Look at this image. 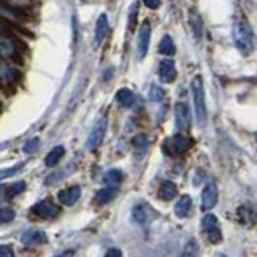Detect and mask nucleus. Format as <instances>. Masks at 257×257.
Listing matches in <instances>:
<instances>
[{"mask_svg": "<svg viewBox=\"0 0 257 257\" xmlns=\"http://www.w3.org/2000/svg\"><path fill=\"white\" fill-rule=\"evenodd\" d=\"M116 100H118V104L123 107H131L135 102V94L131 89H128V87H121V89H118V92H116Z\"/></svg>", "mask_w": 257, "mask_h": 257, "instance_id": "aec40b11", "label": "nucleus"}, {"mask_svg": "<svg viewBox=\"0 0 257 257\" xmlns=\"http://www.w3.org/2000/svg\"><path fill=\"white\" fill-rule=\"evenodd\" d=\"M79 196H81V188L71 186L68 189L60 191V193H58V199H60V202L65 205H75L76 201L79 199Z\"/></svg>", "mask_w": 257, "mask_h": 257, "instance_id": "2eb2a0df", "label": "nucleus"}, {"mask_svg": "<svg viewBox=\"0 0 257 257\" xmlns=\"http://www.w3.org/2000/svg\"><path fill=\"white\" fill-rule=\"evenodd\" d=\"M218 201V189L215 183H209L207 186L204 188L202 196H201V207L202 210H209L212 209Z\"/></svg>", "mask_w": 257, "mask_h": 257, "instance_id": "6e6552de", "label": "nucleus"}, {"mask_svg": "<svg viewBox=\"0 0 257 257\" xmlns=\"http://www.w3.org/2000/svg\"><path fill=\"white\" fill-rule=\"evenodd\" d=\"M191 91H193V100H194V113L197 123L204 126L207 121V105H205V92H204V83L202 78L197 75L193 83H191Z\"/></svg>", "mask_w": 257, "mask_h": 257, "instance_id": "f03ea898", "label": "nucleus"}, {"mask_svg": "<svg viewBox=\"0 0 257 257\" xmlns=\"http://www.w3.org/2000/svg\"><path fill=\"white\" fill-rule=\"evenodd\" d=\"M191 207H193V201L188 194H183L175 204V215L180 218H186L191 214Z\"/></svg>", "mask_w": 257, "mask_h": 257, "instance_id": "dca6fc26", "label": "nucleus"}, {"mask_svg": "<svg viewBox=\"0 0 257 257\" xmlns=\"http://www.w3.org/2000/svg\"><path fill=\"white\" fill-rule=\"evenodd\" d=\"M105 131H107V118H100L97 123H95V126L92 128L89 138H87V149L89 151H95L102 144L104 141V136H105Z\"/></svg>", "mask_w": 257, "mask_h": 257, "instance_id": "39448f33", "label": "nucleus"}, {"mask_svg": "<svg viewBox=\"0 0 257 257\" xmlns=\"http://www.w3.org/2000/svg\"><path fill=\"white\" fill-rule=\"evenodd\" d=\"M58 212H60V209L50 201H41L33 207V214L39 218H54L58 215Z\"/></svg>", "mask_w": 257, "mask_h": 257, "instance_id": "1a4fd4ad", "label": "nucleus"}, {"mask_svg": "<svg viewBox=\"0 0 257 257\" xmlns=\"http://www.w3.org/2000/svg\"><path fill=\"white\" fill-rule=\"evenodd\" d=\"M38 144H39V139L38 138H34V139H31L26 146H25V152L26 154H31V152H34L36 149H38Z\"/></svg>", "mask_w": 257, "mask_h": 257, "instance_id": "473e14b6", "label": "nucleus"}, {"mask_svg": "<svg viewBox=\"0 0 257 257\" xmlns=\"http://www.w3.org/2000/svg\"><path fill=\"white\" fill-rule=\"evenodd\" d=\"M121 181V172L113 168V170H108L105 175H104V183L105 186H112V188H116L120 185Z\"/></svg>", "mask_w": 257, "mask_h": 257, "instance_id": "393cba45", "label": "nucleus"}, {"mask_svg": "<svg viewBox=\"0 0 257 257\" xmlns=\"http://www.w3.org/2000/svg\"><path fill=\"white\" fill-rule=\"evenodd\" d=\"M159 52L162 55H167V57L175 55L176 47H175L173 39L170 38V36H164L162 38V41H160V44H159Z\"/></svg>", "mask_w": 257, "mask_h": 257, "instance_id": "4be33fe9", "label": "nucleus"}, {"mask_svg": "<svg viewBox=\"0 0 257 257\" xmlns=\"http://www.w3.org/2000/svg\"><path fill=\"white\" fill-rule=\"evenodd\" d=\"M63 154H65V148L63 146H55V148L50 151L47 154V157H46V165L47 167H54L58 164V160H60L63 157Z\"/></svg>", "mask_w": 257, "mask_h": 257, "instance_id": "b1692460", "label": "nucleus"}, {"mask_svg": "<svg viewBox=\"0 0 257 257\" xmlns=\"http://www.w3.org/2000/svg\"><path fill=\"white\" fill-rule=\"evenodd\" d=\"M191 148V139L186 138L185 135H175L172 138H168L165 141L164 151L168 154V156H181L183 152H186Z\"/></svg>", "mask_w": 257, "mask_h": 257, "instance_id": "7ed1b4c3", "label": "nucleus"}, {"mask_svg": "<svg viewBox=\"0 0 257 257\" xmlns=\"http://www.w3.org/2000/svg\"><path fill=\"white\" fill-rule=\"evenodd\" d=\"M0 18L9 20V21H18L23 18V13L18 9H12V7L7 5V2L0 0Z\"/></svg>", "mask_w": 257, "mask_h": 257, "instance_id": "f3484780", "label": "nucleus"}, {"mask_svg": "<svg viewBox=\"0 0 257 257\" xmlns=\"http://www.w3.org/2000/svg\"><path fill=\"white\" fill-rule=\"evenodd\" d=\"M238 217L241 220V223H254V220H255V214H254V210L251 207H246V205H243V207H239L238 209Z\"/></svg>", "mask_w": 257, "mask_h": 257, "instance_id": "a878e982", "label": "nucleus"}, {"mask_svg": "<svg viewBox=\"0 0 257 257\" xmlns=\"http://www.w3.org/2000/svg\"><path fill=\"white\" fill-rule=\"evenodd\" d=\"M189 25H191V28H193L194 38L201 39V36H202V20H201V15L197 13L196 9L189 10Z\"/></svg>", "mask_w": 257, "mask_h": 257, "instance_id": "6ab92c4d", "label": "nucleus"}, {"mask_svg": "<svg viewBox=\"0 0 257 257\" xmlns=\"http://www.w3.org/2000/svg\"><path fill=\"white\" fill-rule=\"evenodd\" d=\"M233 42L243 55H249L254 49V34L252 29L244 20H239L233 26Z\"/></svg>", "mask_w": 257, "mask_h": 257, "instance_id": "f257e3e1", "label": "nucleus"}, {"mask_svg": "<svg viewBox=\"0 0 257 257\" xmlns=\"http://www.w3.org/2000/svg\"><path fill=\"white\" fill-rule=\"evenodd\" d=\"M176 194H178V188L172 181H164L159 188V197L162 201H170Z\"/></svg>", "mask_w": 257, "mask_h": 257, "instance_id": "a211bd4d", "label": "nucleus"}, {"mask_svg": "<svg viewBox=\"0 0 257 257\" xmlns=\"http://www.w3.org/2000/svg\"><path fill=\"white\" fill-rule=\"evenodd\" d=\"M23 167H25V164H17V165L12 167V168H7V170H0V181L5 180V178H10L12 175L20 172V168H23Z\"/></svg>", "mask_w": 257, "mask_h": 257, "instance_id": "c85d7f7f", "label": "nucleus"}, {"mask_svg": "<svg viewBox=\"0 0 257 257\" xmlns=\"http://www.w3.org/2000/svg\"><path fill=\"white\" fill-rule=\"evenodd\" d=\"M149 42H151V25L149 21H144L139 29V36H138V54L139 58H144L146 54L149 50Z\"/></svg>", "mask_w": 257, "mask_h": 257, "instance_id": "0eeeda50", "label": "nucleus"}, {"mask_svg": "<svg viewBox=\"0 0 257 257\" xmlns=\"http://www.w3.org/2000/svg\"><path fill=\"white\" fill-rule=\"evenodd\" d=\"M116 194V188H112V186H105V189H100L97 191V194H95V202L97 204H107L110 202L115 197Z\"/></svg>", "mask_w": 257, "mask_h": 257, "instance_id": "5701e85b", "label": "nucleus"}, {"mask_svg": "<svg viewBox=\"0 0 257 257\" xmlns=\"http://www.w3.org/2000/svg\"><path fill=\"white\" fill-rule=\"evenodd\" d=\"M2 2H12V0H2Z\"/></svg>", "mask_w": 257, "mask_h": 257, "instance_id": "4c0bfd02", "label": "nucleus"}, {"mask_svg": "<svg viewBox=\"0 0 257 257\" xmlns=\"http://www.w3.org/2000/svg\"><path fill=\"white\" fill-rule=\"evenodd\" d=\"M18 73L9 63L0 58V86H10L17 81Z\"/></svg>", "mask_w": 257, "mask_h": 257, "instance_id": "ddd939ff", "label": "nucleus"}, {"mask_svg": "<svg viewBox=\"0 0 257 257\" xmlns=\"http://www.w3.org/2000/svg\"><path fill=\"white\" fill-rule=\"evenodd\" d=\"M176 78V67L172 58H165L159 63V79L162 83H173Z\"/></svg>", "mask_w": 257, "mask_h": 257, "instance_id": "9b49d317", "label": "nucleus"}, {"mask_svg": "<svg viewBox=\"0 0 257 257\" xmlns=\"http://www.w3.org/2000/svg\"><path fill=\"white\" fill-rule=\"evenodd\" d=\"M202 228L205 231V236L210 241L212 244H218L222 243V230H220V225H218V220L215 215L212 214H207L202 220Z\"/></svg>", "mask_w": 257, "mask_h": 257, "instance_id": "20e7f679", "label": "nucleus"}, {"mask_svg": "<svg viewBox=\"0 0 257 257\" xmlns=\"http://www.w3.org/2000/svg\"><path fill=\"white\" fill-rule=\"evenodd\" d=\"M136 13H138V5H135L133 7V12L130 13L131 15V17H130V29H131V31H133L135 25H136Z\"/></svg>", "mask_w": 257, "mask_h": 257, "instance_id": "f704fd0d", "label": "nucleus"}, {"mask_svg": "<svg viewBox=\"0 0 257 257\" xmlns=\"http://www.w3.org/2000/svg\"><path fill=\"white\" fill-rule=\"evenodd\" d=\"M13 254L15 252H13V249L10 246H5V244L0 246V257H12Z\"/></svg>", "mask_w": 257, "mask_h": 257, "instance_id": "72a5a7b5", "label": "nucleus"}, {"mask_svg": "<svg viewBox=\"0 0 257 257\" xmlns=\"http://www.w3.org/2000/svg\"><path fill=\"white\" fill-rule=\"evenodd\" d=\"M133 144H135V148H136V149L143 151V149H146V144H148V138L143 136V135H141V136H138V138H135Z\"/></svg>", "mask_w": 257, "mask_h": 257, "instance_id": "7c9ffc66", "label": "nucleus"}, {"mask_svg": "<svg viewBox=\"0 0 257 257\" xmlns=\"http://www.w3.org/2000/svg\"><path fill=\"white\" fill-rule=\"evenodd\" d=\"M175 116H176V128L180 131H188L191 126V113L186 102H178L176 104Z\"/></svg>", "mask_w": 257, "mask_h": 257, "instance_id": "423d86ee", "label": "nucleus"}, {"mask_svg": "<svg viewBox=\"0 0 257 257\" xmlns=\"http://www.w3.org/2000/svg\"><path fill=\"white\" fill-rule=\"evenodd\" d=\"M13 218H15V210L13 209H10V207L0 209V225L10 223Z\"/></svg>", "mask_w": 257, "mask_h": 257, "instance_id": "cd10ccee", "label": "nucleus"}, {"mask_svg": "<svg viewBox=\"0 0 257 257\" xmlns=\"http://www.w3.org/2000/svg\"><path fill=\"white\" fill-rule=\"evenodd\" d=\"M107 257H120L121 255V251L118 247H113V249H108V251L105 252Z\"/></svg>", "mask_w": 257, "mask_h": 257, "instance_id": "e433bc0d", "label": "nucleus"}, {"mask_svg": "<svg viewBox=\"0 0 257 257\" xmlns=\"http://www.w3.org/2000/svg\"><path fill=\"white\" fill-rule=\"evenodd\" d=\"M17 54L18 52H17V46H15V41L9 34L0 31V57L9 58V60H15Z\"/></svg>", "mask_w": 257, "mask_h": 257, "instance_id": "9d476101", "label": "nucleus"}, {"mask_svg": "<svg viewBox=\"0 0 257 257\" xmlns=\"http://www.w3.org/2000/svg\"><path fill=\"white\" fill-rule=\"evenodd\" d=\"M148 218H149L148 205H146V204H136L135 209H133V220H135V222L139 223V225H143V223L148 222Z\"/></svg>", "mask_w": 257, "mask_h": 257, "instance_id": "412c9836", "label": "nucleus"}, {"mask_svg": "<svg viewBox=\"0 0 257 257\" xmlns=\"http://www.w3.org/2000/svg\"><path fill=\"white\" fill-rule=\"evenodd\" d=\"M162 97H164V91L160 89V87L152 86V87H151V99H152V100H160Z\"/></svg>", "mask_w": 257, "mask_h": 257, "instance_id": "2f4dec72", "label": "nucleus"}, {"mask_svg": "<svg viewBox=\"0 0 257 257\" xmlns=\"http://www.w3.org/2000/svg\"><path fill=\"white\" fill-rule=\"evenodd\" d=\"M21 243H23L26 247H34V246H41L47 243V236L46 233L41 230H28L25 231V234L21 236Z\"/></svg>", "mask_w": 257, "mask_h": 257, "instance_id": "f8f14e48", "label": "nucleus"}, {"mask_svg": "<svg viewBox=\"0 0 257 257\" xmlns=\"http://www.w3.org/2000/svg\"><path fill=\"white\" fill-rule=\"evenodd\" d=\"M26 189V185L23 181H17V183H13V185L10 188H7V196L9 197H13V196H18L21 194L23 191Z\"/></svg>", "mask_w": 257, "mask_h": 257, "instance_id": "bb28decb", "label": "nucleus"}, {"mask_svg": "<svg viewBox=\"0 0 257 257\" xmlns=\"http://www.w3.org/2000/svg\"><path fill=\"white\" fill-rule=\"evenodd\" d=\"M196 254H197V241L189 239L185 249H183V255H196Z\"/></svg>", "mask_w": 257, "mask_h": 257, "instance_id": "c756f323", "label": "nucleus"}, {"mask_svg": "<svg viewBox=\"0 0 257 257\" xmlns=\"http://www.w3.org/2000/svg\"><path fill=\"white\" fill-rule=\"evenodd\" d=\"M108 31V18L105 13H102L97 18V23H95V33H94V44L95 46H100L102 41L105 39Z\"/></svg>", "mask_w": 257, "mask_h": 257, "instance_id": "4468645a", "label": "nucleus"}, {"mask_svg": "<svg viewBox=\"0 0 257 257\" xmlns=\"http://www.w3.org/2000/svg\"><path fill=\"white\" fill-rule=\"evenodd\" d=\"M144 5L149 7V9H159L160 7V0H144Z\"/></svg>", "mask_w": 257, "mask_h": 257, "instance_id": "c9c22d12", "label": "nucleus"}]
</instances>
